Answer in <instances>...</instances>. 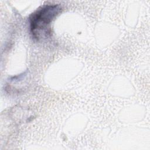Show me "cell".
Returning <instances> with one entry per match:
<instances>
[{"label": "cell", "mask_w": 150, "mask_h": 150, "mask_svg": "<svg viewBox=\"0 0 150 150\" xmlns=\"http://www.w3.org/2000/svg\"><path fill=\"white\" fill-rule=\"evenodd\" d=\"M60 11L59 5H47L32 13L30 17V29L32 37L38 40L47 38L51 33L50 23Z\"/></svg>", "instance_id": "1"}]
</instances>
